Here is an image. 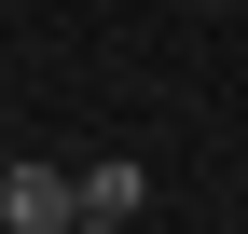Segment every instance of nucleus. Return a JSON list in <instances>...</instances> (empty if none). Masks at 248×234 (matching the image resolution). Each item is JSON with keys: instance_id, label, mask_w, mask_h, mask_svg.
<instances>
[{"instance_id": "1", "label": "nucleus", "mask_w": 248, "mask_h": 234, "mask_svg": "<svg viewBox=\"0 0 248 234\" xmlns=\"http://www.w3.org/2000/svg\"><path fill=\"white\" fill-rule=\"evenodd\" d=\"M69 220H83L69 165H0V234H69Z\"/></svg>"}, {"instance_id": "3", "label": "nucleus", "mask_w": 248, "mask_h": 234, "mask_svg": "<svg viewBox=\"0 0 248 234\" xmlns=\"http://www.w3.org/2000/svg\"><path fill=\"white\" fill-rule=\"evenodd\" d=\"M69 234H124V220H69Z\"/></svg>"}, {"instance_id": "2", "label": "nucleus", "mask_w": 248, "mask_h": 234, "mask_svg": "<svg viewBox=\"0 0 248 234\" xmlns=\"http://www.w3.org/2000/svg\"><path fill=\"white\" fill-rule=\"evenodd\" d=\"M152 207V165L138 152H97V165H83V220H138Z\"/></svg>"}]
</instances>
